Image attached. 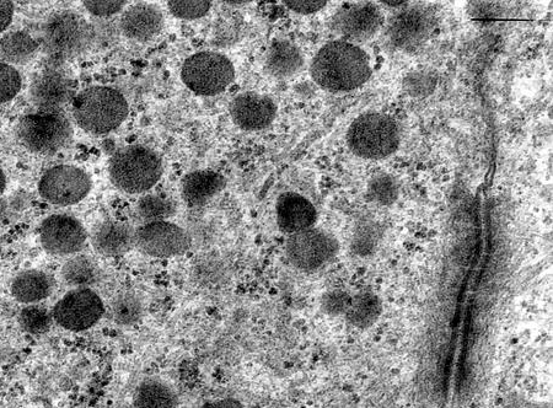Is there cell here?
<instances>
[{"label": "cell", "instance_id": "6da1fadb", "mask_svg": "<svg viewBox=\"0 0 553 408\" xmlns=\"http://www.w3.org/2000/svg\"><path fill=\"white\" fill-rule=\"evenodd\" d=\"M372 73L367 52L342 40L331 41L321 47L310 66L315 84L330 93H348L361 88Z\"/></svg>", "mask_w": 553, "mask_h": 408}, {"label": "cell", "instance_id": "7a4b0ae2", "mask_svg": "<svg viewBox=\"0 0 553 408\" xmlns=\"http://www.w3.org/2000/svg\"><path fill=\"white\" fill-rule=\"evenodd\" d=\"M130 106L120 91L93 87L82 91L73 101V116L85 132L96 134L115 131L125 122Z\"/></svg>", "mask_w": 553, "mask_h": 408}, {"label": "cell", "instance_id": "3957f363", "mask_svg": "<svg viewBox=\"0 0 553 408\" xmlns=\"http://www.w3.org/2000/svg\"><path fill=\"white\" fill-rule=\"evenodd\" d=\"M401 142L399 123L393 117L369 112L356 118L347 133V144L357 157L380 160L393 155Z\"/></svg>", "mask_w": 553, "mask_h": 408}, {"label": "cell", "instance_id": "277c9868", "mask_svg": "<svg viewBox=\"0 0 553 408\" xmlns=\"http://www.w3.org/2000/svg\"><path fill=\"white\" fill-rule=\"evenodd\" d=\"M110 179L116 189L138 195L158 184L163 163L158 154L143 146L122 148L110 161Z\"/></svg>", "mask_w": 553, "mask_h": 408}, {"label": "cell", "instance_id": "5b68a950", "mask_svg": "<svg viewBox=\"0 0 553 408\" xmlns=\"http://www.w3.org/2000/svg\"><path fill=\"white\" fill-rule=\"evenodd\" d=\"M93 42V26L74 10H59L46 20L45 51L56 61H68L83 55Z\"/></svg>", "mask_w": 553, "mask_h": 408}, {"label": "cell", "instance_id": "8992f818", "mask_svg": "<svg viewBox=\"0 0 553 408\" xmlns=\"http://www.w3.org/2000/svg\"><path fill=\"white\" fill-rule=\"evenodd\" d=\"M410 4L397 10L385 25L386 45L395 52L415 53L420 50L431 39L437 26V16L431 8Z\"/></svg>", "mask_w": 553, "mask_h": 408}, {"label": "cell", "instance_id": "52a82bcc", "mask_svg": "<svg viewBox=\"0 0 553 408\" xmlns=\"http://www.w3.org/2000/svg\"><path fill=\"white\" fill-rule=\"evenodd\" d=\"M73 128L66 115L59 111H42L26 115L18 125V137L31 152L52 155L68 146Z\"/></svg>", "mask_w": 553, "mask_h": 408}, {"label": "cell", "instance_id": "ba28073f", "mask_svg": "<svg viewBox=\"0 0 553 408\" xmlns=\"http://www.w3.org/2000/svg\"><path fill=\"white\" fill-rule=\"evenodd\" d=\"M181 78L193 93L214 96L223 93L233 83L235 69L222 53L198 52L186 59Z\"/></svg>", "mask_w": 553, "mask_h": 408}, {"label": "cell", "instance_id": "9c48e42d", "mask_svg": "<svg viewBox=\"0 0 553 408\" xmlns=\"http://www.w3.org/2000/svg\"><path fill=\"white\" fill-rule=\"evenodd\" d=\"M335 236L319 228H311L289 236L286 254L299 271L315 272L325 267L338 254Z\"/></svg>", "mask_w": 553, "mask_h": 408}, {"label": "cell", "instance_id": "30bf717a", "mask_svg": "<svg viewBox=\"0 0 553 408\" xmlns=\"http://www.w3.org/2000/svg\"><path fill=\"white\" fill-rule=\"evenodd\" d=\"M331 29L338 40L364 44L372 40L384 26V16L377 4L358 2L345 4L331 20Z\"/></svg>", "mask_w": 553, "mask_h": 408}, {"label": "cell", "instance_id": "8fae6325", "mask_svg": "<svg viewBox=\"0 0 553 408\" xmlns=\"http://www.w3.org/2000/svg\"><path fill=\"white\" fill-rule=\"evenodd\" d=\"M105 314V305L91 288L72 289L53 309V320L64 330L79 332L98 324Z\"/></svg>", "mask_w": 553, "mask_h": 408}, {"label": "cell", "instance_id": "7c38bea8", "mask_svg": "<svg viewBox=\"0 0 553 408\" xmlns=\"http://www.w3.org/2000/svg\"><path fill=\"white\" fill-rule=\"evenodd\" d=\"M90 190L89 175L71 165H59L48 170L39 184L41 197L59 207L72 206L83 201Z\"/></svg>", "mask_w": 553, "mask_h": 408}, {"label": "cell", "instance_id": "4fadbf2b", "mask_svg": "<svg viewBox=\"0 0 553 408\" xmlns=\"http://www.w3.org/2000/svg\"><path fill=\"white\" fill-rule=\"evenodd\" d=\"M191 244L190 234L168 220L146 223L136 229V248L158 259L184 255L191 249Z\"/></svg>", "mask_w": 553, "mask_h": 408}, {"label": "cell", "instance_id": "5bb4252c", "mask_svg": "<svg viewBox=\"0 0 553 408\" xmlns=\"http://www.w3.org/2000/svg\"><path fill=\"white\" fill-rule=\"evenodd\" d=\"M88 234L77 218L55 214L42 222L40 240L47 252L57 256L77 254L87 244Z\"/></svg>", "mask_w": 553, "mask_h": 408}, {"label": "cell", "instance_id": "9a60e30c", "mask_svg": "<svg viewBox=\"0 0 553 408\" xmlns=\"http://www.w3.org/2000/svg\"><path fill=\"white\" fill-rule=\"evenodd\" d=\"M230 115L241 130L261 131L275 120L277 105L270 96L248 91L235 96L230 102Z\"/></svg>", "mask_w": 553, "mask_h": 408}, {"label": "cell", "instance_id": "2e32d148", "mask_svg": "<svg viewBox=\"0 0 553 408\" xmlns=\"http://www.w3.org/2000/svg\"><path fill=\"white\" fill-rule=\"evenodd\" d=\"M73 88L71 79L66 74L47 69L36 75L30 87L32 104L42 111H59L72 98Z\"/></svg>", "mask_w": 553, "mask_h": 408}, {"label": "cell", "instance_id": "e0dca14e", "mask_svg": "<svg viewBox=\"0 0 553 408\" xmlns=\"http://www.w3.org/2000/svg\"><path fill=\"white\" fill-rule=\"evenodd\" d=\"M276 218L279 229L293 235L314 228L318 212L308 198L299 193L287 192L278 198Z\"/></svg>", "mask_w": 553, "mask_h": 408}, {"label": "cell", "instance_id": "ac0fdd59", "mask_svg": "<svg viewBox=\"0 0 553 408\" xmlns=\"http://www.w3.org/2000/svg\"><path fill=\"white\" fill-rule=\"evenodd\" d=\"M164 28V15L158 7L138 3L122 14L120 29L128 39L148 42L157 37Z\"/></svg>", "mask_w": 553, "mask_h": 408}, {"label": "cell", "instance_id": "d6986e66", "mask_svg": "<svg viewBox=\"0 0 553 408\" xmlns=\"http://www.w3.org/2000/svg\"><path fill=\"white\" fill-rule=\"evenodd\" d=\"M91 244L100 255L116 257L136 248V229L120 220L107 219L94 229Z\"/></svg>", "mask_w": 553, "mask_h": 408}, {"label": "cell", "instance_id": "ffe728a7", "mask_svg": "<svg viewBox=\"0 0 553 408\" xmlns=\"http://www.w3.org/2000/svg\"><path fill=\"white\" fill-rule=\"evenodd\" d=\"M225 186H227V180L216 171H192L182 179V200L191 207H201L222 192Z\"/></svg>", "mask_w": 553, "mask_h": 408}, {"label": "cell", "instance_id": "44dd1931", "mask_svg": "<svg viewBox=\"0 0 553 408\" xmlns=\"http://www.w3.org/2000/svg\"><path fill=\"white\" fill-rule=\"evenodd\" d=\"M304 56L297 45L287 40H277L268 47L265 71L276 79H289L302 71Z\"/></svg>", "mask_w": 553, "mask_h": 408}, {"label": "cell", "instance_id": "7402d4cb", "mask_svg": "<svg viewBox=\"0 0 553 408\" xmlns=\"http://www.w3.org/2000/svg\"><path fill=\"white\" fill-rule=\"evenodd\" d=\"M53 281L47 273L29 270L19 273L12 283L13 297L20 303L36 304L50 297Z\"/></svg>", "mask_w": 553, "mask_h": 408}, {"label": "cell", "instance_id": "603a6c76", "mask_svg": "<svg viewBox=\"0 0 553 408\" xmlns=\"http://www.w3.org/2000/svg\"><path fill=\"white\" fill-rule=\"evenodd\" d=\"M381 314H383V303L378 295L364 291L353 295L345 318L356 329L368 330L377 324Z\"/></svg>", "mask_w": 553, "mask_h": 408}, {"label": "cell", "instance_id": "cb8c5ba5", "mask_svg": "<svg viewBox=\"0 0 553 408\" xmlns=\"http://www.w3.org/2000/svg\"><path fill=\"white\" fill-rule=\"evenodd\" d=\"M39 45L25 31L10 32L0 40V58L10 64H24L36 56Z\"/></svg>", "mask_w": 553, "mask_h": 408}, {"label": "cell", "instance_id": "d4e9b609", "mask_svg": "<svg viewBox=\"0 0 553 408\" xmlns=\"http://www.w3.org/2000/svg\"><path fill=\"white\" fill-rule=\"evenodd\" d=\"M100 268L87 256H77L64 263L62 281L73 289L91 288L100 281Z\"/></svg>", "mask_w": 553, "mask_h": 408}, {"label": "cell", "instance_id": "484cf974", "mask_svg": "<svg viewBox=\"0 0 553 408\" xmlns=\"http://www.w3.org/2000/svg\"><path fill=\"white\" fill-rule=\"evenodd\" d=\"M177 395L168 384L160 380H147L138 386L134 394L136 408H176Z\"/></svg>", "mask_w": 553, "mask_h": 408}, {"label": "cell", "instance_id": "4316f807", "mask_svg": "<svg viewBox=\"0 0 553 408\" xmlns=\"http://www.w3.org/2000/svg\"><path fill=\"white\" fill-rule=\"evenodd\" d=\"M143 315L144 305L136 293H121L111 300L110 316L117 325H136L143 319Z\"/></svg>", "mask_w": 553, "mask_h": 408}, {"label": "cell", "instance_id": "83f0119b", "mask_svg": "<svg viewBox=\"0 0 553 408\" xmlns=\"http://www.w3.org/2000/svg\"><path fill=\"white\" fill-rule=\"evenodd\" d=\"M400 186L394 176L380 173L372 177L367 187V198L375 206L389 207L399 198Z\"/></svg>", "mask_w": 553, "mask_h": 408}, {"label": "cell", "instance_id": "f1b7e54d", "mask_svg": "<svg viewBox=\"0 0 553 408\" xmlns=\"http://www.w3.org/2000/svg\"><path fill=\"white\" fill-rule=\"evenodd\" d=\"M138 217L146 223L164 222L173 217L176 207L173 201L157 195H147L137 203ZM144 223V224H146Z\"/></svg>", "mask_w": 553, "mask_h": 408}, {"label": "cell", "instance_id": "f546056e", "mask_svg": "<svg viewBox=\"0 0 553 408\" xmlns=\"http://www.w3.org/2000/svg\"><path fill=\"white\" fill-rule=\"evenodd\" d=\"M53 316L45 306L31 304L26 306L19 315L20 326L32 335L45 334L50 330Z\"/></svg>", "mask_w": 553, "mask_h": 408}, {"label": "cell", "instance_id": "4dcf8cb0", "mask_svg": "<svg viewBox=\"0 0 553 408\" xmlns=\"http://www.w3.org/2000/svg\"><path fill=\"white\" fill-rule=\"evenodd\" d=\"M380 230L373 222H364L353 235L352 249L354 254L365 257L372 255L379 244Z\"/></svg>", "mask_w": 553, "mask_h": 408}, {"label": "cell", "instance_id": "1f68e13d", "mask_svg": "<svg viewBox=\"0 0 553 408\" xmlns=\"http://www.w3.org/2000/svg\"><path fill=\"white\" fill-rule=\"evenodd\" d=\"M170 12L176 18L184 20L200 19L207 15L212 8V3L207 0H195V2H187V0H170L168 3Z\"/></svg>", "mask_w": 553, "mask_h": 408}, {"label": "cell", "instance_id": "d6a6232c", "mask_svg": "<svg viewBox=\"0 0 553 408\" xmlns=\"http://www.w3.org/2000/svg\"><path fill=\"white\" fill-rule=\"evenodd\" d=\"M436 84V75L431 72L421 71L408 74L405 79L404 87L411 96H415V98H424V96L433 93Z\"/></svg>", "mask_w": 553, "mask_h": 408}, {"label": "cell", "instance_id": "836d02e7", "mask_svg": "<svg viewBox=\"0 0 553 408\" xmlns=\"http://www.w3.org/2000/svg\"><path fill=\"white\" fill-rule=\"evenodd\" d=\"M20 89L19 72L7 63H0V104L13 100Z\"/></svg>", "mask_w": 553, "mask_h": 408}, {"label": "cell", "instance_id": "e575fe53", "mask_svg": "<svg viewBox=\"0 0 553 408\" xmlns=\"http://www.w3.org/2000/svg\"><path fill=\"white\" fill-rule=\"evenodd\" d=\"M352 295L343 291L327 292L321 299V309L331 316H345L350 308Z\"/></svg>", "mask_w": 553, "mask_h": 408}, {"label": "cell", "instance_id": "d590c367", "mask_svg": "<svg viewBox=\"0 0 553 408\" xmlns=\"http://www.w3.org/2000/svg\"><path fill=\"white\" fill-rule=\"evenodd\" d=\"M83 4L91 15L98 16V18H110V16L120 13L125 8L127 2H118V0H115V2H109V0H106V2L89 0L88 2L87 0Z\"/></svg>", "mask_w": 553, "mask_h": 408}, {"label": "cell", "instance_id": "8d00e7d4", "mask_svg": "<svg viewBox=\"0 0 553 408\" xmlns=\"http://www.w3.org/2000/svg\"><path fill=\"white\" fill-rule=\"evenodd\" d=\"M284 5L292 12L302 15H310L320 12L326 7L325 0L315 2V0H284Z\"/></svg>", "mask_w": 553, "mask_h": 408}, {"label": "cell", "instance_id": "74e56055", "mask_svg": "<svg viewBox=\"0 0 553 408\" xmlns=\"http://www.w3.org/2000/svg\"><path fill=\"white\" fill-rule=\"evenodd\" d=\"M14 15V4L12 2H5V0H0V34L5 29H8V26L12 24Z\"/></svg>", "mask_w": 553, "mask_h": 408}, {"label": "cell", "instance_id": "f35d334b", "mask_svg": "<svg viewBox=\"0 0 553 408\" xmlns=\"http://www.w3.org/2000/svg\"><path fill=\"white\" fill-rule=\"evenodd\" d=\"M200 408H244L238 400L235 399H224L220 401L208 402Z\"/></svg>", "mask_w": 553, "mask_h": 408}, {"label": "cell", "instance_id": "ab89813d", "mask_svg": "<svg viewBox=\"0 0 553 408\" xmlns=\"http://www.w3.org/2000/svg\"><path fill=\"white\" fill-rule=\"evenodd\" d=\"M381 4H383L385 8L400 10L402 8L407 7V5L410 4V3H408V2H381Z\"/></svg>", "mask_w": 553, "mask_h": 408}, {"label": "cell", "instance_id": "60d3db41", "mask_svg": "<svg viewBox=\"0 0 553 408\" xmlns=\"http://www.w3.org/2000/svg\"><path fill=\"white\" fill-rule=\"evenodd\" d=\"M512 408H550L549 405L544 406L540 404H530V402H520L518 405H514Z\"/></svg>", "mask_w": 553, "mask_h": 408}, {"label": "cell", "instance_id": "b9f144b4", "mask_svg": "<svg viewBox=\"0 0 553 408\" xmlns=\"http://www.w3.org/2000/svg\"><path fill=\"white\" fill-rule=\"evenodd\" d=\"M5 186H7V179H5L3 170L0 169V195L4 192Z\"/></svg>", "mask_w": 553, "mask_h": 408}, {"label": "cell", "instance_id": "7bdbcfd3", "mask_svg": "<svg viewBox=\"0 0 553 408\" xmlns=\"http://www.w3.org/2000/svg\"><path fill=\"white\" fill-rule=\"evenodd\" d=\"M98 408H111V407H98Z\"/></svg>", "mask_w": 553, "mask_h": 408}]
</instances>
